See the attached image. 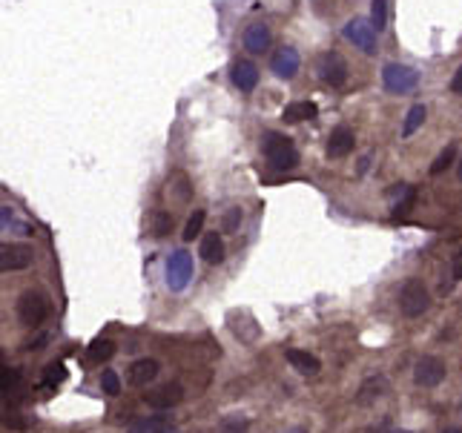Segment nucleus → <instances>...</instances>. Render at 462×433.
Here are the masks:
<instances>
[{
	"mask_svg": "<svg viewBox=\"0 0 462 433\" xmlns=\"http://www.w3.org/2000/svg\"><path fill=\"white\" fill-rule=\"evenodd\" d=\"M193 256L187 250H175L170 259H167V284L170 290H184L190 284V278H193Z\"/></svg>",
	"mask_w": 462,
	"mask_h": 433,
	"instance_id": "6",
	"label": "nucleus"
},
{
	"mask_svg": "<svg viewBox=\"0 0 462 433\" xmlns=\"http://www.w3.org/2000/svg\"><path fill=\"white\" fill-rule=\"evenodd\" d=\"M130 430H135V433H170V430H175V425L170 422V416H147V419H133Z\"/></svg>",
	"mask_w": 462,
	"mask_h": 433,
	"instance_id": "20",
	"label": "nucleus"
},
{
	"mask_svg": "<svg viewBox=\"0 0 462 433\" xmlns=\"http://www.w3.org/2000/svg\"><path fill=\"white\" fill-rule=\"evenodd\" d=\"M49 298L41 293V290H26L20 298H18V319L20 324L26 327H41L46 319H49Z\"/></svg>",
	"mask_w": 462,
	"mask_h": 433,
	"instance_id": "3",
	"label": "nucleus"
},
{
	"mask_svg": "<svg viewBox=\"0 0 462 433\" xmlns=\"http://www.w3.org/2000/svg\"><path fill=\"white\" fill-rule=\"evenodd\" d=\"M35 261V250L29 244H4L0 247V270L4 273H18L32 267Z\"/></svg>",
	"mask_w": 462,
	"mask_h": 433,
	"instance_id": "9",
	"label": "nucleus"
},
{
	"mask_svg": "<svg viewBox=\"0 0 462 433\" xmlns=\"http://www.w3.org/2000/svg\"><path fill=\"white\" fill-rule=\"evenodd\" d=\"M224 427H247V422L238 419V422H224Z\"/></svg>",
	"mask_w": 462,
	"mask_h": 433,
	"instance_id": "35",
	"label": "nucleus"
},
{
	"mask_svg": "<svg viewBox=\"0 0 462 433\" xmlns=\"http://www.w3.org/2000/svg\"><path fill=\"white\" fill-rule=\"evenodd\" d=\"M459 95H462V92H459Z\"/></svg>",
	"mask_w": 462,
	"mask_h": 433,
	"instance_id": "38",
	"label": "nucleus"
},
{
	"mask_svg": "<svg viewBox=\"0 0 462 433\" xmlns=\"http://www.w3.org/2000/svg\"><path fill=\"white\" fill-rule=\"evenodd\" d=\"M181 399H184V387L178 382H170V385H161L156 390L144 393V401H147L149 408H156V411H170V408L178 405Z\"/></svg>",
	"mask_w": 462,
	"mask_h": 433,
	"instance_id": "11",
	"label": "nucleus"
},
{
	"mask_svg": "<svg viewBox=\"0 0 462 433\" xmlns=\"http://www.w3.org/2000/svg\"><path fill=\"white\" fill-rule=\"evenodd\" d=\"M299 67H301V57H299V52H296L293 46H282L279 52L270 57V69H273L276 78L290 81V78H296Z\"/></svg>",
	"mask_w": 462,
	"mask_h": 433,
	"instance_id": "12",
	"label": "nucleus"
},
{
	"mask_svg": "<svg viewBox=\"0 0 462 433\" xmlns=\"http://www.w3.org/2000/svg\"><path fill=\"white\" fill-rule=\"evenodd\" d=\"M64 376H67L64 364H60V362H52V364H46V376H43L46 382H43V385H46V387H55V385H57L60 379H64Z\"/></svg>",
	"mask_w": 462,
	"mask_h": 433,
	"instance_id": "31",
	"label": "nucleus"
},
{
	"mask_svg": "<svg viewBox=\"0 0 462 433\" xmlns=\"http://www.w3.org/2000/svg\"><path fill=\"white\" fill-rule=\"evenodd\" d=\"M18 385H20V370L18 367H4V373H0V390L9 396V393H15Z\"/></svg>",
	"mask_w": 462,
	"mask_h": 433,
	"instance_id": "28",
	"label": "nucleus"
},
{
	"mask_svg": "<svg viewBox=\"0 0 462 433\" xmlns=\"http://www.w3.org/2000/svg\"><path fill=\"white\" fill-rule=\"evenodd\" d=\"M430 307V293L425 287L422 278H408L399 290V310H402L405 319H419L422 313H428Z\"/></svg>",
	"mask_w": 462,
	"mask_h": 433,
	"instance_id": "2",
	"label": "nucleus"
},
{
	"mask_svg": "<svg viewBox=\"0 0 462 433\" xmlns=\"http://www.w3.org/2000/svg\"><path fill=\"white\" fill-rule=\"evenodd\" d=\"M261 152H264V161L270 170L276 172H287L299 167V149L296 144L282 135V132H264L261 138Z\"/></svg>",
	"mask_w": 462,
	"mask_h": 433,
	"instance_id": "1",
	"label": "nucleus"
},
{
	"mask_svg": "<svg viewBox=\"0 0 462 433\" xmlns=\"http://www.w3.org/2000/svg\"><path fill=\"white\" fill-rule=\"evenodd\" d=\"M456 167H459L456 172H459V181H462V158H459V164H456Z\"/></svg>",
	"mask_w": 462,
	"mask_h": 433,
	"instance_id": "37",
	"label": "nucleus"
},
{
	"mask_svg": "<svg viewBox=\"0 0 462 433\" xmlns=\"http://www.w3.org/2000/svg\"><path fill=\"white\" fill-rule=\"evenodd\" d=\"M448 376V367L440 356H422L416 364H414V382L419 387H440Z\"/></svg>",
	"mask_w": 462,
	"mask_h": 433,
	"instance_id": "7",
	"label": "nucleus"
},
{
	"mask_svg": "<svg viewBox=\"0 0 462 433\" xmlns=\"http://www.w3.org/2000/svg\"><path fill=\"white\" fill-rule=\"evenodd\" d=\"M451 278L454 282H462V250L451 259Z\"/></svg>",
	"mask_w": 462,
	"mask_h": 433,
	"instance_id": "33",
	"label": "nucleus"
},
{
	"mask_svg": "<svg viewBox=\"0 0 462 433\" xmlns=\"http://www.w3.org/2000/svg\"><path fill=\"white\" fill-rule=\"evenodd\" d=\"M101 390L107 396H118L121 393V376L115 373V370H104V373H101Z\"/></svg>",
	"mask_w": 462,
	"mask_h": 433,
	"instance_id": "29",
	"label": "nucleus"
},
{
	"mask_svg": "<svg viewBox=\"0 0 462 433\" xmlns=\"http://www.w3.org/2000/svg\"><path fill=\"white\" fill-rule=\"evenodd\" d=\"M353 146H356V135H353V130L351 127H336L333 132H330V138H327V158H345V156H351L353 152Z\"/></svg>",
	"mask_w": 462,
	"mask_h": 433,
	"instance_id": "13",
	"label": "nucleus"
},
{
	"mask_svg": "<svg viewBox=\"0 0 462 433\" xmlns=\"http://www.w3.org/2000/svg\"><path fill=\"white\" fill-rule=\"evenodd\" d=\"M149 233L156 238H164L172 233V215L167 209H152L149 212Z\"/></svg>",
	"mask_w": 462,
	"mask_h": 433,
	"instance_id": "23",
	"label": "nucleus"
},
{
	"mask_svg": "<svg viewBox=\"0 0 462 433\" xmlns=\"http://www.w3.org/2000/svg\"><path fill=\"white\" fill-rule=\"evenodd\" d=\"M316 72H319L322 83H327V86H345L351 69H348V60L339 52H322L316 60Z\"/></svg>",
	"mask_w": 462,
	"mask_h": 433,
	"instance_id": "5",
	"label": "nucleus"
},
{
	"mask_svg": "<svg viewBox=\"0 0 462 433\" xmlns=\"http://www.w3.org/2000/svg\"><path fill=\"white\" fill-rule=\"evenodd\" d=\"M230 81L238 92H253L259 83V67L253 60H236L233 69H230Z\"/></svg>",
	"mask_w": 462,
	"mask_h": 433,
	"instance_id": "14",
	"label": "nucleus"
},
{
	"mask_svg": "<svg viewBox=\"0 0 462 433\" xmlns=\"http://www.w3.org/2000/svg\"><path fill=\"white\" fill-rule=\"evenodd\" d=\"M270 41H273V32L267 23H250L247 32H244V49L253 52V55H261L270 49Z\"/></svg>",
	"mask_w": 462,
	"mask_h": 433,
	"instance_id": "15",
	"label": "nucleus"
},
{
	"mask_svg": "<svg viewBox=\"0 0 462 433\" xmlns=\"http://www.w3.org/2000/svg\"><path fill=\"white\" fill-rule=\"evenodd\" d=\"M388 393H390L388 376H382V373L367 376V379L359 385V390H356V405H359V408H371V405H376L379 399H385Z\"/></svg>",
	"mask_w": 462,
	"mask_h": 433,
	"instance_id": "10",
	"label": "nucleus"
},
{
	"mask_svg": "<svg viewBox=\"0 0 462 433\" xmlns=\"http://www.w3.org/2000/svg\"><path fill=\"white\" fill-rule=\"evenodd\" d=\"M158 370H161V364L156 359H138V362H133V367H130V385L147 387L152 379L158 376Z\"/></svg>",
	"mask_w": 462,
	"mask_h": 433,
	"instance_id": "17",
	"label": "nucleus"
},
{
	"mask_svg": "<svg viewBox=\"0 0 462 433\" xmlns=\"http://www.w3.org/2000/svg\"><path fill=\"white\" fill-rule=\"evenodd\" d=\"M167 195H172L175 204H187L193 198V187H190V178L184 172H175L167 184Z\"/></svg>",
	"mask_w": 462,
	"mask_h": 433,
	"instance_id": "21",
	"label": "nucleus"
},
{
	"mask_svg": "<svg viewBox=\"0 0 462 433\" xmlns=\"http://www.w3.org/2000/svg\"><path fill=\"white\" fill-rule=\"evenodd\" d=\"M414 201H416V190L414 187H402V195H399V201H396V215L408 212L414 207Z\"/></svg>",
	"mask_w": 462,
	"mask_h": 433,
	"instance_id": "32",
	"label": "nucleus"
},
{
	"mask_svg": "<svg viewBox=\"0 0 462 433\" xmlns=\"http://www.w3.org/2000/svg\"><path fill=\"white\" fill-rule=\"evenodd\" d=\"M376 35H379L376 26L371 20H365V18H353V20L345 23V38L353 46H359L365 55H374L376 52Z\"/></svg>",
	"mask_w": 462,
	"mask_h": 433,
	"instance_id": "8",
	"label": "nucleus"
},
{
	"mask_svg": "<svg viewBox=\"0 0 462 433\" xmlns=\"http://www.w3.org/2000/svg\"><path fill=\"white\" fill-rule=\"evenodd\" d=\"M241 207H230L227 212H224V221H222V233H236L238 227H241Z\"/></svg>",
	"mask_w": 462,
	"mask_h": 433,
	"instance_id": "30",
	"label": "nucleus"
},
{
	"mask_svg": "<svg viewBox=\"0 0 462 433\" xmlns=\"http://www.w3.org/2000/svg\"><path fill=\"white\" fill-rule=\"evenodd\" d=\"M86 356H89V362H109L115 356V342H109V338H95V342L89 345Z\"/></svg>",
	"mask_w": 462,
	"mask_h": 433,
	"instance_id": "24",
	"label": "nucleus"
},
{
	"mask_svg": "<svg viewBox=\"0 0 462 433\" xmlns=\"http://www.w3.org/2000/svg\"><path fill=\"white\" fill-rule=\"evenodd\" d=\"M454 161H456V144H448L440 156H437V161L430 164V175H442L445 170L454 167Z\"/></svg>",
	"mask_w": 462,
	"mask_h": 433,
	"instance_id": "25",
	"label": "nucleus"
},
{
	"mask_svg": "<svg viewBox=\"0 0 462 433\" xmlns=\"http://www.w3.org/2000/svg\"><path fill=\"white\" fill-rule=\"evenodd\" d=\"M371 23L376 26V32H385V26H388V0H371Z\"/></svg>",
	"mask_w": 462,
	"mask_h": 433,
	"instance_id": "27",
	"label": "nucleus"
},
{
	"mask_svg": "<svg viewBox=\"0 0 462 433\" xmlns=\"http://www.w3.org/2000/svg\"><path fill=\"white\" fill-rule=\"evenodd\" d=\"M204 221H207V212L204 209H196L190 219H187V224H184V241H193V238H198L201 235V230H204Z\"/></svg>",
	"mask_w": 462,
	"mask_h": 433,
	"instance_id": "26",
	"label": "nucleus"
},
{
	"mask_svg": "<svg viewBox=\"0 0 462 433\" xmlns=\"http://www.w3.org/2000/svg\"><path fill=\"white\" fill-rule=\"evenodd\" d=\"M367 164H371V158H367V156H365V158H362V161H359V175H362V172H365V170H367Z\"/></svg>",
	"mask_w": 462,
	"mask_h": 433,
	"instance_id": "36",
	"label": "nucleus"
},
{
	"mask_svg": "<svg viewBox=\"0 0 462 433\" xmlns=\"http://www.w3.org/2000/svg\"><path fill=\"white\" fill-rule=\"evenodd\" d=\"M287 362H290V367L296 370V373H301V376H316L319 370H322V362L313 353L299 350V348H290L287 350Z\"/></svg>",
	"mask_w": 462,
	"mask_h": 433,
	"instance_id": "16",
	"label": "nucleus"
},
{
	"mask_svg": "<svg viewBox=\"0 0 462 433\" xmlns=\"http://www.w3.org/2000/svg\"><path fill=\"white\" fill-rule=\"evenodd\" d=\"M425 118H428V109H425L422 104H414V106L408 109L405 121H402V138H414V135L422 130Z\"/></svg>",
	"mask_w": 462,
	"mask_h": 433,
	"instance_id": "22",
	"label": "nucleus"
},
{
	"mask_svg": "<svg viewBox=\"0 0 462 433\" xmlns=\"http://www.w3.org/2000/svg\"><path fill=\"white\" fill-rule=\"evenodd\" d=\"M201 259L207 261V264H222L224 261V238H222V233H207L204 238H201Z\"/></svg>",
	"mask_w": 462,
	"mask_h": 433,
	"instance_id": "18",
	"label": "nucleus"
},
{
	"mask_svg": "<svg viewBox=\"0 0 462 433\" xmlns=\"http://www.w3.org/2000/svg\"><path fill=\"white\" fill-rule=\"evenodd\" d=\"M316 115H319V106H316L313 101H293V104H287V106H285V112H282V118H285L287 123L313 121Z\"/></svg>",
	"mask_w": 462,
	"mask_h": 433,
	"instance_id": "19",
	"label": "nucleus"
},
{
	"mask_svg": "<svg viewBox=\"0 0 462 433\" xmlns=\"http://www.w3.org/2000/svg\"><path fill=\"white\" fill-rule=\"evenodd\" d=\"M451 89H454V92H462V67L456 69V75H454V81H451Z\"/></svg>",
	"mask_w": 462,
	"mask_h": 433,
	"instance_id": "34",
	"label": "nucleus"
},
{
	"mask_svg": "<svg viewBox=\"0 0 462 433\" xmlns=\"http://www.w3.org/2000/svg\"><path fill=\"white\" fill-rule=\"evenodd\" d=\"M382 83L388 92H393V95H405V92L416 89L419 83V72L408 64H388L382 69Z\"/></svg>",
	"mask_w": 462,
	"mask_h": 433,
	"instance_id": "4",
	"label": "nucleus"
}]
</instances>
